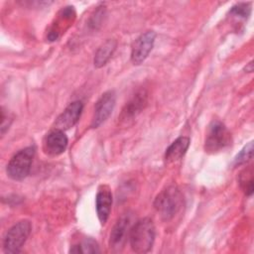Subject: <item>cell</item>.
<instances>
[{
    "label": "cell",
    "mask_w": 254,
    "mask_h": 254,
    "mask_svg": "<svg viewBox=\"0 0 254 254\" xmlns=\"http://www.w3.org/2000/svg\"><path fill=\"white\" fill-rule=\"evenodd\" d=\"M155 240V226L151 218L145 217L131 226L129 241L136 253H147L152 249Z\"/></svg>",
    "instance_id": "6da1fadb"
},
{
    "label": "cell",
    "mask_w": 254,
    "mask_h": 254,
    "mask_svg": "<svg viewBox=\"0 0 254 254\" xmlns=\"http://www.w3.org/2000/svg\"><path fill=\"white\" fill-rule=\"evenodd\" d=\"M183 204V196L176 187H169L162 190L154 201V206L164 220L172 219Z\"/></svg>",
    "instance_id": "7a4b0ae2"
},
{
    "label": "cell",
    "mask_w": 254,
    "mask_h": 254,
    "mask_svg": "<svg viewBox=\"0 0 254 254\" xmlns=\"http://www.w3.org/2000/svg\"><path fill=\"white\" fill-rule=\"evenodd\" d=\"M231 144V134L226 128V126L218 121H212L207 129L204 150L209 154H214L220 152L227 148Z\"/></svg>",
    "instance_id": "3957f363"
},
{
    "label": "cell",
    "mask_w": 254,
    "mask_h": 254,
    "mask_svg": "<svg viewBox=\"0 0 254 254\" xmlns=\"http://www.w3.org/2000/svg\"><path fill=\"white\" fill-rule=\"evenodd\" d=\"M35 147L30 146L16 153L7 165V175L14 181L24 180L30 173Z\"/></svg>",
    "instance_id": "277c9868"
},
{
    "label": "cell",
    "mask_w": 254,
    "mask_h": 254,
    "mask_svg": "<svg viewBox=\"0 0 254 254\" xmlns=\"http://www.w3.org/2000/svg\"><path fill=\"white\" fill-rule=\"evenodd\" d=\"M32 229L29 220H21L14 224L6 233L3 241V248L6 253H18L26 242Z\"/></svg>",
    "instance_id": "5b68a950"
},
{
    "label": "cell",
    "mask_w": 254,
    "mask_h": 254,
    "mask_svg": "<svg viewBox=\"0 0 254 254\" xmlns=\"http://www.w3.org/2000/svg\"><path fill=\"white\" fill-rule=\"evenodd\" d=\"M155 38L154 31H147L135 40L131 49V61L134 64H141L147 59L153 49Z\"/></svg>",
    "instance_id": "8992f818"
},
{
    "label": "cell",
    "mask_w": 254,
    "mask_h": 254,
    "mask_svg": "<svg viewBox=\"0 0 254 254\" xmlns=\"http://www.w3.org/2000/svg\"><path fill=\"white\" fill-rule=\"evenodd\" d=\"M130 217L128 215L122 216L116 224L113 226L110 238H109V246L112 251L119 252L121 251L129 238V233L131 229Z\"/></svg>",
    "instance_id": "52a82bcc"
},
{
    "label": "cell",
    "mask_w": 254,
    "mask_h": 254,
    "mask_svg": "<svg viewBox=\"0 0 254 254\" xmlns=\"http://www.w3.org/2000/svg\"><path fill=\"white\" fill-rule=\"evenodd\" d=\"M115 98L116 96L113 90L106 91L100 96L95 104L94 114L91 122L92 127H98L110 116L115 105Z\"/></svg>",
    "instance_id": "ba28073f"
},
{
    "label": "cell",
    "mask_w": 254,
    "mask_h": 254,
    "mask_svg": "<svg viewBox=\"0 0 254 254\" xmlns=\"http://www.w3.org/2000/svg\"><path fill=\"white\" fill-rule=\"evenodd\" d=\"M67 146V137L63 130L55 129L47 134L44 139V151L49 156H59Z\"/></svg>",
    "instance_id": "9c48e42d"
},
{
    "label": "cell",
    "mask_w": 254,
    "mask_h": 254,
    "mask_svg": "<svg viewBox=\"0 0 254 254\" xmlns=\"http://www.w3.org/2000/svg\"><path fill=\"white\" fill-rule=\"evenodd\" d=\"M83 109V104L81 101H73L71 102L64 112L57 118L56 121V129L66 130L72 127L79 119L81 112Z\"/></svg>",
    "instance_id": "30bf717a"
},
{
    "label": "cell",
    "mask_w": 254,
    "mask_h": 254,
    "mask_svg": "<svg viewBox=\"0 0 254 254\" xmlns=\"http://www.w3.org/2000/svg\"><path fill=\"white\" fill-rule=\"evenodd\" d=\"M96 212L101 224H105L112 205V193L108 186L101 185L96 194Z\"/></svg>",
    "instance_id": "8fae6325"
},
{
    "label": "cell",
    "mask_w": 254,
    "mask_h": 254,
    "mask_svg": "<svg viewBox=\"0 0 254 254\" xmlns=\"http://www.w3.org/2000/svg\"><path fill=\"white\" fill-rule=\"evenodd\" d=\"M190 146V138L181 136L177 138L166 150L165 160L168 163L179 161L184 157Z\"/></svg>",
    "instance_id": "7c38bea8"
},
{
    "label": "cell",
    "mask_w": 254,
    "mask_h": 254,
    "mask_svg": "<svg viewBox=\"0 0 254 254\" xmlns=\"http://www.w3.org/2000/svg\"><path fill=\"white\" fill-rule=\"evenodd\" d=\"M147 102V95L144 91L137 92L133 98L125 105L122 113L120 115V119L122 120H130L144 108Z\"/></svg>",
    "instance_id": "4fadbf2b"
},
{
    "label": "cell",
    "mask_w": 254,
    "mask_h": 254,
    "mask_svg": "<svg viewBox=\"0 0 254 254\" xmlns=\"http://www.w3.org/2000/svg\"><path fill=\"white\" fill-rule=\"evenodd\" d=\"M116 45L115 40H107L104 44H102L94 57V65L96 67L103 66L109 61L116 49Z\"/></svg>",
    "instance_id": "5bb4252c"
},
{
    "label": "cell",
    "mask_w": 254,
    "mask_h": 254,
    "mask_svg": "<svg viewBox=\"0 0 254 254\" xmlns=\"http://www.w3.org/2000/svg\"><path fill=\"white\" fill-rule=\"evenodd\" d=\"M71 253H98L100 252L96 241L92 238H86L79 244L73 245L70 249Z\"/></svg>",
    "instance_id": "9a60e30c"
},
{
    "label": "cell",
    "mask_w": 254,
    "mask_h": 254,
    "mask_svg": "<svg viewBox=\"0 0 254 254\" xmlns=\"http://www.w3.org/2000/svg\"><path fill=\"white\" fill-rule=\"evenodd\" d=\"M240 187L247 195H251L253 192V171L252 168L245 169L239 177Z\"/></svg>",
    "instance_id": "2e32d148"
},
{
    "label": "cell",
    "mask_w": 254,
    "mask_h": 254,
    "mask_svg": "<svg viewBox=\"0 0 254 254\" xmlns=\"http://www.w3.org/2000/svg\"><path fill=\"white\" fill-rule=\"evenodd\" d=\"M253 156V143L249 142L247 145L244 146V148L236 155L234 159V165L239 166L243 165L247 162H249L252 159Z\"/></svg>",
    "instance_id": "e0dca14e"
},
{
    "label": "cell",
    "mask_w": 254,
    "mask_h": 254,
    "mask_svg": "<svg viewBox=\"0 0 254 254\" xmlns=\"http://www.w3.org/2000/svg\"><path fill=\"white\" fill-rule=\"evenodd\" d=\"M250 12H251L250 3H238L230 9V13L232 15L238 16L240 18H248V16L250 15Z\"/></svg>",
    "instance_id": "ac0fdd59"
},
{
    "label": "cell",
    "mask_w": 254,
    "mask_h": 254,
    "mask_svg": "<svg viewBox=\"0 0 254 254\" xmlns=\"http://www.w3.org/2000/svg\"><path fill=\"white\" fill-rule=\"evenodd\" d=\"M12 116L9 114L8 111H6L3 107L1 108V134L3 135L10 127L12 122Z\"/></svg>",
    "instance_id": "d6986e66"
},
{
    "label": "cell",
    "mask_w": 254,
    "mask_h": 254,
    "mask_svg": "<svg viewBox=\"0 0 254 254\" xmlns=\"http://www.w3.org/2000/svg\"><path fill=\"white\" fill-rule=\"evenodd\" d=\"M245 70L248 71V72L253 71V63H252V62H250V63L245 66Z\"/></svg>",
    "instance_id": "ffe728a7"
}]
</instances>
